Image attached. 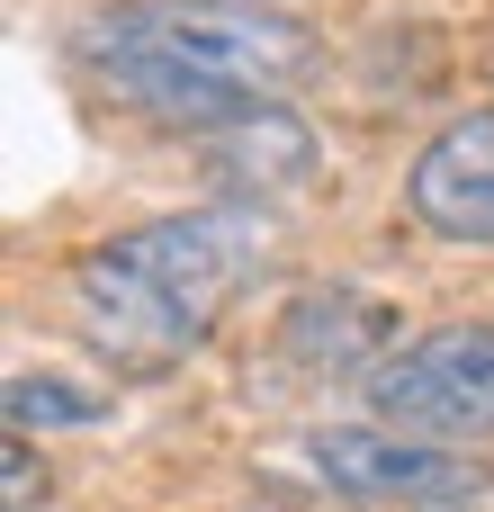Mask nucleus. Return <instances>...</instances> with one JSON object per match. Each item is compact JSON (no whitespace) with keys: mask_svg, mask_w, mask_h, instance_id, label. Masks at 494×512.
<instances>
[{"mask_svg":"<svg viewBox=\"0 0 494 512\" xmlns=\"http://www.w3.org/2000/svg\"><path fill=\"white\" fill-rule=\"evenodd\" d=\"M270 351L297 378H369L396 351V315L360 288H297L270 324Z\"/></svg>","mask_w":494,"mask_h":512,"instance_id":"6","label":"nucleus"},{"mask_svg":"<svg viewBox=\"0 0 494 512\" xmlns=\"http://www.w3.org/2000/svg\"><path fill=\"white\" fill-rule=\"evenodd\" d=\"M315 477L342 504H405V512H468L477 495H494V468H477L468 450H432L378 423H324L306 432Z\"/></svg>","mask_w":494,"mask_h":512,"instance_id":"4","label":"nucleus"},{"mask_svg":"<svg viewBox=\"0 0 494 512\" xmlns=\"http://www.w3.org/2000/svg\"><path fill=\"white\" fill-rule=\"evenodd\" d=\"M360 405L378 414V432H405V441H432V450L494 441V324L405 333L360 378Z\"/></svg>","mask_w":494,"mask_h":512,"instance_id":"3","label":"nucleus"},{"mask_svg":"<svg viewBox=\"0 0 494 512\" xmlns=\"http://www.w3.org/2000/svg\"><path fill=\"white\" fill-rule=\"evenodd\" d=\"M0 468H9V512H36V504H45V459L27 450V432H9Z\"/></svg>","mask_w":494,"mask_h":512,"instance_id":"9","label":"nucleus"},{"mask_svg":"<svg viewBox=\"0 0 494 512\" xmlns=\"http://www.w3.org/2000/svg\"><path fill=\"white\" fill-rule=\"evenodd\" d=\"M72 54L126 108L216 135L252 108H279V90L306 81L315 36L261 0H117L81 18Z\"/></svg>","mask_w":494,"mask_h":512,"instance_id":"2","label":"nucleus"},{"mask_svg":"<svg viewBox=\"0 0 494 512\" xmlns=\"http://www.w3.org/2000/svg\"><path fill=\"white\" fill-rule=\"evenodd\" d=\"M405 216L432 234V243H459V252H494V108L450 117L414 171H405Z\"/></svg>","mask_w":494,"mask_h":512,"instance_id":"5","label":"nucleus"},{"mask_svg":"<svg viewBox=\"0 0 494 512\" xmlns=\"http://www.w3.org/2000/svg\"><path fill=\"white\" fill-rule=\"evenodd\" d=\"M99 414H108L99 387H72V378H54V369L9 378V432H27V423H99Z\"/></svg>","mask_w":494,"mask_h":512,"instance_id":"8","label":"nucleus"},{"mask_svg":"<svg viewBox=\"0 0 494 512\" xmlns=\"http://www.w3.org/2000/svg\"><path fill=\"white\" fill-rule=\"evenodd\" d=\"M207 162H216L243 198H270L279 180L315 171V144H306V126H297L288 108H252V117H234V126L207 135Z\"/></svg>","mask_w":494,"mask_h":512,"instance_id":"7","label":"nucleus"},{"mask_svg":"<svg viewBox=\"0 0 494 512\" xmlns=\"http://www.w3.org/2000/svg\"><path fill=\"white\" fill-rule=\"evenodd\" d=\"M270 252H279V225L252 198L153 216L72 261V324L90 333V351L108 369L171 378L180 360H198L216 342V324L234 315V297L261 279Z\"/></svg>","mask_w":494,"mask_h":512,"instance_id":"1","label":"nucleus"}]
</instances>
